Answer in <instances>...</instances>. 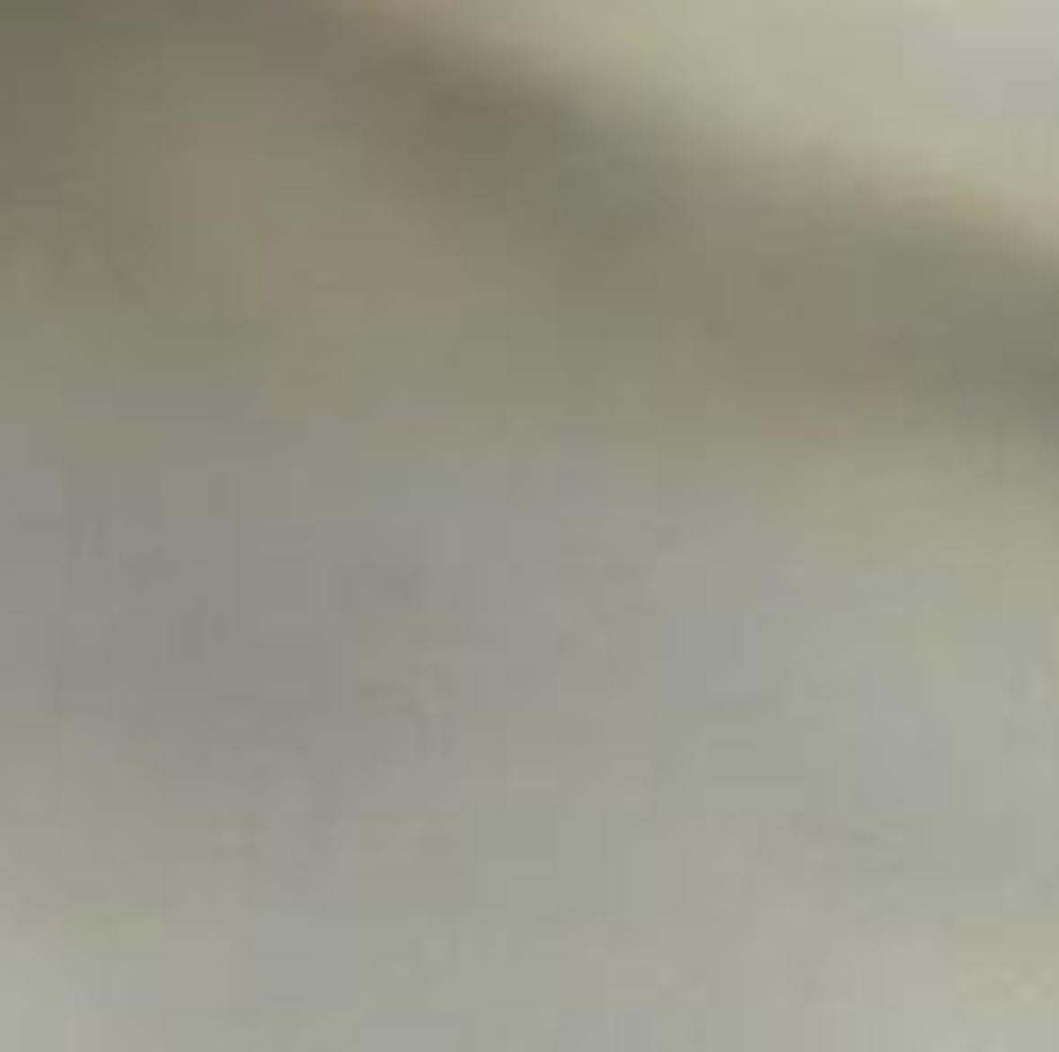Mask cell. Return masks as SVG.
I'll list each match as a JSON object with an SVG mask.
<instances>
[{"mask_svg": "<svg viewBox=\"0 0 1059 1052\" xmlns=\"http://www.w3.org/2000/svg\"><path fill=\"white\" fill-rule=\"evenodd\" d=\"M539 557H545V551H539ZM533 570H539V564H533ZM533 570H527V583H533ZM521 594H527V588H521ZM521 594H515V607H521ZM515 607H508V613H515ZM508 613H502V619H508ZM496 632H502V626H496ZM496 632H490V638H496ZM490 638H483V644H490ZM483 644H477V650H483ZM477 650H471V656H477ZM471 656H465V662H471ZM465 662H459V669H465ZM459 669H446V675H459ZM446 675H440V681H446ZM440 681H428V688H440ZM428 688H421V694H428ZM410 700H415V694H410ZM397 706H403V700H397ZM378 712H391V706H378ZM353 718H372V712H353Z\"/></svg>", "mask_w": 1059, "mask_h": 1052, "instance_id": "obj_1", "label": "cell"}]
</instances>
